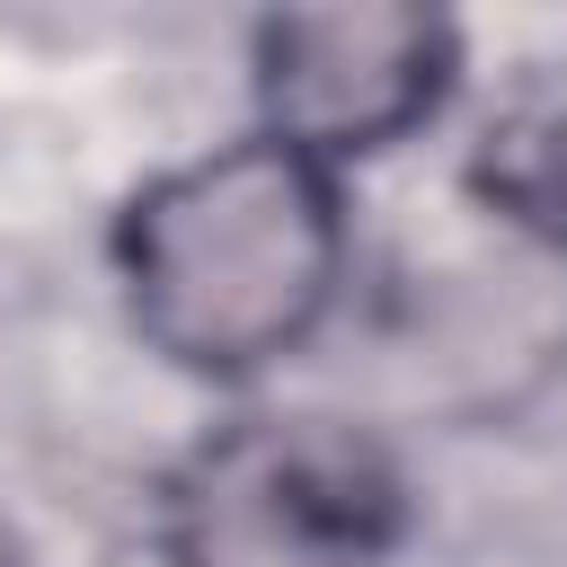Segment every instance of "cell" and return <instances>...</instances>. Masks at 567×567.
Instances as JSON below:
<instances>
[{
	"mask_svg": "<svg viewBox=\"0 0 567 567\" xmlns=\"http://www.w3.org/2000/svg\"><path fill=\"white\" fill-rule=\"evenodd\" d=\"M390 532V461L328 425H239L177 478L186 567H354Z\"/></svg>",
	"mask_w": 567,
	"mask_h": 567,
	"instance_id": "cell-2",
	"label": "cell"
},
{
	"mask_svg": "<svg viewBox=\"0 0 567 567\" xmlns=\"http://www.w3.org/2000/svg\"><path fill=\"white\" fill-rule=\"evenodd\" d=\"M443 80L452 27L425 9H292L257 27L266 133L310 159L399 142L416 115H434Z\"/></svg>",
	"mask_w": 567,
	"mask_h": 567,
	"instance_id": "cell-3",
	"label": "cell"
},
{
	"mask_svg": "<svg viewBox=\"0 0 567 567\" xmlns=\"http://www.w3.org/2000/svg\"><path fill=\"white\" fill-rule=\"evenodd\" d=\"M470 186L505 221L567 248V80H532L487 115V133L470 151Z\"/></svg>",
	"mask_w": 567,
	"mask_h": 567,
	"instance_id": "cell-4",
	"label": "cell"
},
{
	"mask_svg": "<svg viewBox=\"0 0 567 567\" xmlns=\"http://www.w3.org/2000/svg\"><path fill=\"white\" fill-rule=\"evenodd\" d=\"M337 186L275 133L151 177L115 230L133 328L186 372H257L301 346L337 292Z\"/></svg>",
	"mask_w": 567,
	"mask_h": 567,
	"instance_id": "cell-1",
	"label": "cell"
}]
</instances>
